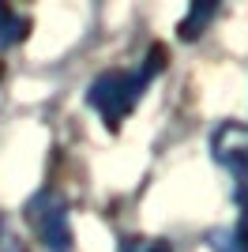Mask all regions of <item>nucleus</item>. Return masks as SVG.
Instances as JSON below:
<instances>
[{"instance_id": "nucleus-1", "label": "nucleus", "mask_w": 248, "mask_h": 252, "mask_svg": "<svg viewBox=\"0 0 248 252\" xmlns=\"http://www.w3.org/2000/svg\"><path fill=\"white\" fill-rule=\"evenodd\" d=\"M162 57H165V49H162V45H155L139 68H113V72H102L91 83L87 102L98 109V117L105 121V128H113V132H117L121 121L139 105V98L147 94L151 79L162 72V64H165Z\"/></svg>"}, {"instance_id": "nucleus-2", "label": "nucleus", "mask_w": 248, "mask_h": 252, "mask_svg": "<svg viewBox=\"0 0 248 252\" xmlns=\"http://www.w3.org/2000/svg\"><path fill=\"white\" fill-rule=\"evenodd\" d=\"M27 226L41 252H72V211L57 189H41L27 203Z\"/></svg>"}, {"instance_id": "nucleus-3", "label": "nucleus", "mask_w": 248, "mask_h": 252, "mask_svg": "<svg viewBox=\"0 0 248 252\" xmlns=\"http://www.w3.org/2000/svg\"><path fill=\"white\" fill-rule=\"evenodd\" d=\"M211 158L233 177V200L248 203V125L226 121L211 132Z\"/></svg>"}, {"instance_id": "nucleus-4", "label": "nucleus", "mask_w": 248, "mask_h": 252, "mask_svg": "<svg viewBox=\"0 0 248 252\" xmlns=\"http://www.w3.org/2000/svg\"><path fill=\"white\" fill-rule=\"evenodd\" d=\"M27 34H31V19L19 15L15 8H8V4H0V49L19 45Z\"/></svg>"}, {"instance_id": "nucleus-5", "label": "nucleus", "mask_w": 248, "mask_h": 252, "mask_svg": "<svg viewBox=\"0 0 248 252\" xmlns=\"http://www.w3.org/2000/svg\"><path fill=\"white\" fill-rule=\"evenodd\" d=\"M211 249L215 252H248V211L229 226V230L211 233Z\"/></svg>"}, {"instance_id": "nucleus-6", "label": "nucleus", "mask_w": 248, "mask_h": 252, "mask_svg": "<svg viewBox=\"0 0 248 252\" xmlns=\"http://www.w3.org/2000/svg\"><path fill=\"white\" fill-rule=\"evenodd\" d=\"M215 15H218V4H192V8H188V15L181 19V27H177L181 42H196Z\"/></svg>"}, {"instance_id": "nucleus-7", "label": "nucleus", "mask_w": 248, "mask_h": 252, "mask_svg": "<svg viewBox=\"0 0 248 252\" xmlns=\"http://www.w3.org/2000/svg\"><path fill=\"white\" fill-rule=\"evenodd\" d=\"M124 252H173V249H169L165 241H151V237H135V241L128 245Z\"/></svg>"}, {"instance_id": "nucleus-8", "label": "nucleus", "mask_w": 248, "mask_h": 252, "mask_svg": "<svg viewBox=\"0 0 248 252\" xmlns=\"http://www.w3.org/2000/svg\"><path fill=\"white\" fill-rule=\"evenodd\" d=\"M4 75H8V64L0 61V83H4Z\"/></svg>"}]
</instances>
